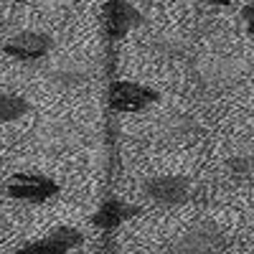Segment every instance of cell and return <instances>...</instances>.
Returning a JSON list of instances; mask_svg holds the SVG:
<instances>
[{
  "label": "cell",
  "mask_w": 254,
  "mask_h": 254,
  "mask_svg": "<svg viewBox=\"0 0 254 254\" xmlns=\"http://www.w3.org/2000/svg\"><path fill=\"white\" fill-rule=\"evenodd\" d=\"M242 79H244V64L229 56L201 61L193 69V84L198 87V92L214 94V97L234 89Z\"/></svg>",
  "instance_id": "6da1fadb"
},
{
  "label": "cell",
  "mask_w": 254,
  "mask_h": 254,
  "mask_svg": "<svg viewBox=\"0 0 254 254\" xmlns=\"http://www.w3.org/2000/svg\"><path fill=\"white\" fill-rule=\"evenodd\" d=\"M5 193L15 201H26V203H44L59 193L56 181L41 176V173H15L5 181Z\"/></svg>",
  "instance_id": "7a4b0ae2"
},
{
  "label": "cell",
  "mask_w": 254,
  "mask_h": 254,
  "mask_svg": "<svg viewBox=\"0 0 254 254\" xmlns=\"http://www.w3.org/2000/svg\"><path fill=\"white\" fill-rule=\"evenodd\" d=\"M224 247L226 237L216 224H198L176 239L173 254H219Z\"/></svg>",
  "instance_id": "3957f363"
},
{
  "label": "cell",
  "mask_w": 254,
  "mask_h": 254,
  "mask_svg": "<svg viewBox=\"0 0 254 254\" xmlns=\"http://www.w3.org/2000/svg\"><path fill=\"white\" fill-rule=\"evenodd\" d=\"M145 196L158 206H183L193 196V186L183 176H158L145 183Z\"/></svg>",
  "instance_id": "277c9868"
},
{
  "label": "cell",
  "mask_w": 254,
  "mask_h": 254,
  "mask_svg": "<svg viewBox=\"0 0 254 254\" xmlns=\"http://www.w3.org/2000/svg\"><path fill=\"white\" fill-rule=\"evenodd\" d=\"M160 94L137 81H115L110 89V104L117 112H142L155 104Z\"/></svg>",
  "instance_id": "5b68a950"
},
{
  "label": "cell",
  "mask_w": 254,
  "mask_h": 254,
  "mask_svg": "<svg viewBox=\"0 0 254 254\" xmlns=\"http://www.w3.org/2000/svg\"><path fill=\"white\" fill-rule=\"evenodd\" d=\"M51 46H54L51 36L41 31H18L3 41V51L18 61H38L51 51Z\"/></svg>",
  "instance_id": "8992f818"
},
{
  "label": "cell",
  "mask_w": 254,
  "mask_h": 254,
  "mask_svg": "<svg viewBox=\"0 0 254 254\" xmlns=\"http://www.w3.org/2000/svg\"><path fill=\"white\" fill-rule=\"evenodd\" d=\"M84 242L81 231L74 226H59L54 229L49 237L28 242L18 249V254H69L71 249H76Z\"/></svg>",
  "instance_id": "52a82bcc"
},
{
  "label": "cell",
  "mask_w": 254,
  "mask_h": 254,
  "mask_svg": "<svg viewBox=\"0 0 254 254\" xmlns=\"http://www.w3.org/2000/svg\"><path fill=\"white\" fill-rule=\"evenodd\" d=\"M104 20H107V33L112 38H125L130 31H135L145 23V15L130 0H110Z\"/></svg>",
  "instance_id": "ba28073f"
},
{
  "label": "cell",
  "mask_w": 254,
  "mask_h": 254,
  "mask_svg": "<svg viewBox=\"0 0 254 254\" xmlns=\"http://www.w3.org/2000/svg\"><path fill=\"white\" fill-rule=\"evenodd\" d=\"M160 135H163V140L173 142V145H190L203 135V127L193 115L176 112V115H168L160 122Z\"/></svg>",
  "instance_id": "9c48e42d"
},
{
  "label": "cell",
  "mask_w": 254,
  "mask_h": 254,
  "mask_svg": "<svg viewBox=\"0 0 254 254\" xmlns=\"http://www.w3.org/2000/svg\"><path fill=\"white\" fill-rule=\"evenodd\" d=\"M92 79V66L84 64L79 59H69V61H61L49 71V81L59 89H79L84 87Z\"/></svg>",
  "instance_id": "30bf717a"
},
{
  "label": "cell",
  "mask_w": 254,
  "mask_h": 254,
  "mask_svg": "<svg viewBox=\"0 0 254 254\" xmlns=\"http://www.w3.org/2000/svg\"><path fill=\"white\" fill-rule=\"evenodd\" d=\"M140 214V208L132 203H125V201H107L97 214L92 216V224L99 229H117L120 224L130 221Z\"/></svg>",
  "instance_id": "8fae6325"
},
{
  "label": "cell",
  "mask_w": 254,
  "mask_h": 254,
  "mask_svg": "<svg viewBox=\"0 0 254 254\" xmlns=\"http://www.w3.org/2000/svg\"><path fill=\"white\" fill-rule=\"evenodd\" d=\"M31 104L15 92H0V122H15L23 115H28Z\"/></svg>",
  "instance_id": "7c38bea8"
},
{
  "label": "cell",
  "mask_w": 254,
  "mask_h": 254,
  "mask_svg": "<svg viewBox=\"0 0 254 254\" xmlns=\"http://www.w3.org/2000/svg\"><path fill=\"white\" fill-rule=\"evenodd\" d=\"M226 176L234 181H247L254 176V153H239L226 160Z\"/></svg>",
  "instance_id": "4fadbf2b"
},
{
  "label": "cell",
  "mask_w": 254,
  "mask_h": 254,
  "mask_svg": "<svg viewBox=\"0 0 254 254\" xmlns=\"http://www.w3.org/2000/svg\"><path fill=\"white\" fill-rule=\"evenodd\" d=\"M150 49H153L158 56H163V59H181V56H186V51H188V46L183 44L181 38H171V36L155 38L153 44H150Z\"/></svg>",
  "instance_id": "5bb4252c"
},
{
  "label": "cell",
  "mask_w": 254,
  "mask_h": 254,
  "mask_svg": "<svg viewBox=\"0 0 254 254\" xmlns=\"http://www.w3.org/2000/svg\"><path fill=\"white\" fill-rule=\"evenodd\" d=\"M242 18H244V26H247V31L254 36V3L244 5V10H242Z\"/></svg>",
  "instance_id": "9a60e30c"
},
{
  "label": "cell",
  "mask_w": 254,
  "mask_h": 254,
  "mask_svg": "<svg viewBox=\"0 0 254 254\" xmlns=\"http://www.w3.org/2000/svg\"><path fill=\"white\" fill-rule=\"evenodd\" d=\"M46 3L51 5V10H71L79 0H46Z\"/></svg>",
  "instance_id": "2e32d148"
},
{
  "label": "cell",
  "mask_w": 254,
  "mask_h": 254,
  "mask_svg": "<svg viewBox=\"0 0 254 254\" xmlns=\"http://www.w3.org/2000/svg\"><path fill=\"white\" fill-rule=\"evenodd\" d=\"M206 3H211V5H231L234 0H206Z\"/></svg>",
  "instance_id": "e0dca14e"
},
{
  "label": "cell",
  "mask_w": 254,
  "mask_h": 254,
  "mask_svg": "<svg viewBox=\"0 0 254 254\" xmlns=\"http://www.w3.org/2000/svg\"><path fill=\"white\" fill-rule=\"evenodd\" d=\"M5 23V10H3V5H0V26Z\"/></svg>",
  "instance_id": "ac0fdd59"
},
{
  "label": "cell",
  "mask_w": 254,
  "mask_h": 254,
  "mask_svg": "<svg viewBox=\"0 0 254 254\" xmlns=\"http://www.w3.org/2000/svg\"><path fill=\"white\" fill-rule=\"evenodd\" d=\"M0 165H3V158H0Z\"/></svg>",
  "instance_id": "d6986e66"
}]
</instances>
